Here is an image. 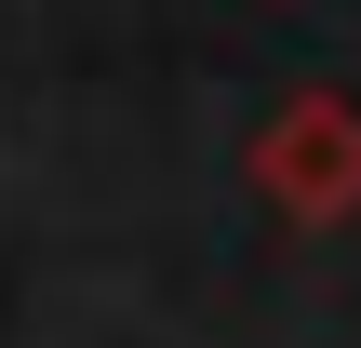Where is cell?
I'll use <instances>...</instances> for the list:
<instances>
[{"label": "cell", "mask_w": 361, "mask_h": 348, "mask_svg": "<svg viewBox=\"0 0 361 348\" xmlns=\"http://www.w3.org/2000/svg\"><path fill=\"white\" fill-rule=\"evenodd\" d=\"M255 188L295 215V228H335V215H361V94H335V80H308L268 134H255Z\"/></svg>", "instance_id": "cell-1"}]
</instances>
